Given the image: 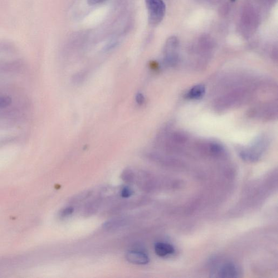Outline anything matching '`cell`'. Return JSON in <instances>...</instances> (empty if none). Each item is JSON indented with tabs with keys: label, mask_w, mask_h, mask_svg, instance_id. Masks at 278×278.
Returning a JSON list of instances; mask_svg holds the SVG:
<instances>
[{
	"label": "cell",
	"mask_w": 278,
	"mask_h": 278,
	"mask_svg": "<svg viewBox=\"0 0 278 278\" xmlns=\"http://www.w3.org/2000/svg\"><path fill=\"white\" fill-rule=\"evenodd\" d=\"M178 42L176 38L172 37L169 39L164 48V61L166 64L172 66L176 64L178 59Z\"/></svg>",
	"instance_id": "3"
},
{
	"label": "cell",
	"mask_w": 278,
	"mask_h": 278,
	"mask_svg": "<svg viewBox=\"0 0 278 278\" xmlns=\"http://www.w3.org/2000/svg\"><path fill=\"white\" fill-rule=\"evenodd\" d=\"M125 222L121 219H115V220L108 221L105 224L104 227L108 230L114 229L121 227L123 225V223Z\"/></svg>",
	"instance_id": "9"
},
{
	"label": "cell",
	"mask_w": 278,
	"mask_h": 278,
	"mask_svg": "<svg viewBox=\"0 0 278 278\" xmlns=\"http://www.w3.org/2000/svg\"><path fill=\"white\" fill-rule=\"evenodd\" d=\"M133 194L132 190L128 187H125L122 190L121 196L124 198H128Z\"/></svg>",
	"instance_id": "11"
},
{
	"label": "cell",
	"mask_w": 278,
	"mask_h": 278,
	"mask_svg": "<svg viewBox=\"0 0 278 278\" xmlns=\"http://www.w3.org/2000/svg\"><path fill=\"white\" fill-rule=\"evenodd\" d=\"M268 144L265 136H260L256 139L251 147L243 150L241 152L242 157L247 159H257L266 149Z\"/></svg>",
	"instance_id": "2"
},
{
	"label": "cell",
	"mask_w": 278,
	"mask_h": 278,
	"mask_svg": "<svg viewBox=\"0 0 278 278\" xmlns=\"http://www.w3.org/2000/svg\"><path fill=\"white\" fill-rule=\"evenodd\" d=\"M217 274L221 278H236L240 276V270L235 263L227 262L219 267Z\"/></svg>",
	"instance_id": "5"
},
{
	"label": "cell",
	"mask_w": 278,
	"mask_h": 278,
	"mask_svg": "<svg viewBox=\"0 0 278 278\" xmlns=\"http://www.w3.org/2000/svg\"><path fill=\"white\" fill-rule=\"evenodd\" d=\"M136 101L140 105H142L144 103L145 97L141 93H138L136 96Z\"/></svg>",
	"instance_id": "14"
},
{
	"label": "cell",
	"mask_w": 278,
	"mask_h": 278,
	"mask_svg": "<svg viewBox=\"0 0 278 278\" xmlns=\"http://www.w3.org/2000/svg\"><path fill=\"white\" fill-rule=\"evenodd\" d=\"M74 212V209L72 207H67L63 210L62 212V216L63 217L69 216Z\"/></svg>",
	"instance_id": "13"
},
{
	"label": "cell",
	"mask_w": 278,
	"mask_h": 278,
	"mask_svg": "<svg viewBox=\"0 0 278 278\" xmlns=\"http://www.w3.org/2000/svg\"><path fill=\"white\" fill-rule=\"evenodd\" d=\"M126 258L128 262L135 265H146L150 261V258L146 254L136 251L127 253Z\"/></svg>",
	"instance_id": "6"
},
{
	"label": "cell",
	"mask_w": 278,
	"mask_h": 278,
	"mask_svg": "<svg viewBox=\"0 0 278 278\" xmlns=\"http://www.w3.org/2000/svg\"><path fill=\"white\" fill-rule=\"evenodd\" d=\"M277 106L274 104L265 105L252 110L251 115L263 120H270L277 116Z\"/></svg>",
	"instance_id": "4"
},
{
	"label": "cell",
	"mask_w": 278,
	"mask_h": 278,
	"mask_svg": "<svg viewBox=\"0 0 278 278\" xmlns=\"http://www.w3.org/2000/svg\"><path fill=\"white\" fill-rule=\"evenodd\" d=\"M133 173L130 170L126 171L123 174V179L127 182H130L133 178Z\"/></svg>",
	"instance_id": "12"
},
{
	"label": "cell",
	"mask_w": 278,
	"mask_h": 278,
	"mask_svg": "<svg viewBox=\"0 0 278 278\" xmlns=\"http://www.w3.org/2000/svg\"><path fill=\"white\" fill-rule=\"evenodd\" d=\"M154 251L156 255L160 257H165L171 255L175 251L174 247L171 245L164 242L156 243Z\"/></svg>",
	"instance_id": "7"
},
{
	"label": "cell",
	"mask_w": 278,
	"mask_h": 278,
	"mask_svg": "<svg viewBox=\"0 0 278 278\" xmlns=\"http://www.w3.org/2000/svg\"><path fill=\"white\" fill-rule=\"evenodd\" d=\"M205 86L201 85L195 86L190 89L187 94V98L192 100H198L203 96L205 94Z\"/></svg>",
	"instance_id": "8"
},
{
	"label": "cell",
	"mask_w": 278,
	"mask_h": 278,
	"mask_svg": "<svg viewBox=\"0 0 278 278\" xmlns=\"http://www.w3.org/2000/svg\"><path fill=\"white\" fill-rule=\"evenodd\" d=\"M145 2L150 25L157 26L165 15L166 6L163 0H145Z\"/></svg>",
	"instance_id": "1"
},
{
	"label": "cell",
	"mask_w": 278,
	"mask_h": 278,
	"mask_svg": "<svg viewBox=\"0 0 278 278\" xmlns=\"http://www.w3.org/2000/svg\"><path fill=\"white\" fill-rule=\"evenodd\" d=\"M106 1V0H87V3L89 5H96V4L103 3Z\"/></svg>",
	"instance_id": "15"
},
{
	"label": "cell",
	"mask_w": 278,
	"mask_h": 278,
	"mask_svg": "<svg viewBox=\"0 0 278 278\" xmlns=\"http://www.w3.org/2000/svg\"><path fill=\"white\" fill-rule=\"evenodd\" d=\"M12 103V99L10 97L2 96H0V108H6Z\"/></svg>",
	"instance_id": "10"
}]
</instances>
